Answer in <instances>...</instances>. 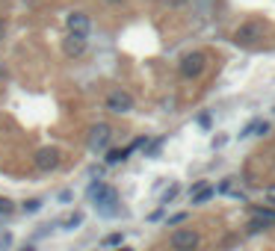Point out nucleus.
Wrapping results in <instances>:
<instances>
[{
	"mask_svg": "<svg viewBox=\"0 0 275 251\" xmlns=\"http://www.w3.org/2000/svg\"><path fill=\"white\" fill-rule=\"evenodd\" d=\"M266 130H269V124H266V121H252V124H246L243 136H263Z\"/></svg>",
	"mask_w": 275,
	"mask_h": 251,
	"instance_id": "f8f14e48",
	"label": "nucleus"
},
{
	"mask_svg": "<svg viewBox=\"0 0 275 251\" xmlns=\"http://www.w3.org/2000/svg\"><path fill=\"white\" fill-rule=\"evenodd\" d=\"M213 192H216L213 186H198V189L192 192V204H207V201L213 198Z\"/></svg>",
	"mask_w": 275,
	"mask_h": 251,
	"instance_id": "9b49d317",
	"label": "nucleus"
},
{
	"mask_svg": "<svg viewBox=\"0 0 275 251\" xmlns=\"http://www.w3.org/2000/svg\"><path fill=\"white\" fill-rule=\"evenodd\" d=\"M266 201H269V204H275V184L266 186Z\"/></svg>",
	"mask_w": 275,
	"mask_h": 251,
	"instance_id": "aec40b11",
	"label": "nucleus"
},
{
	"mask_svg": "<svg viewBox=\"0 0 275 251\" xmlns=\"http://www.w3.org/2000/svg\"><path fill=\"white\" fill-rule=\"evenodd\" d=\"M272 166H275V160H272Z\"/></svg>",
	"mask_w": 275,
	"mask_h": 251,
	"instance_id": "cd10ccee",
	"label": "nucleus"
},
{
	"mask_svg": "<svg viewBox=\"0 0 275 251\" xmlns=\"http://www.w3.org/2000/svg\"><path fill=\"white\" fill-rule=\"evenodd\" d=\"M104 3H124V0H104Z\"/></svg>",
	"mask_w": 275,
	"mask_h": 251,
	"instance_id": "393cba45",
	"label": "nucleus"
},
{
	"mask_svg": "<svg viewBox=\"0 0 275 251\" xmlns=\"http://www.w3.org/2000/svg\"><path fill=\"white\" fill-rule=\"evenodd\" d=\"M83 225V213H74V216L65 219V231H74V228H80Z\"/></svg>",
	"mask_w": 275,
	"mask_h": 251,
	"instance_id": "4468645a",
	"label": "nucleus"
},
{
	"mask_svg": "<svg viewBox=\"0 0 275 251\" xmlns=\"http://www.w3.org/2000/svg\"><path fill=\"white\" fill-rule=\"evenodd\" d=\"M127 154H130V148L127 151H110V154H107V163H110V166H113V163H121Z\"/></svg>",
	"mask_w": 275,
	"mask_h": 251,
	"instance_id": "2eb2a0df",
	"label": "nucleus"
},
{
	"mask_svg": "<svg viewBox=\"0 0 275 251\" xmlns=\"http://www.w3.org/2000/svg\"><path fill=\"white\" fill-rule=\"evenodd\" d=\"M3 77H6V65H3V62H0V80H3Z\"/></svg>",
	"mask_w": 275,
	"mask_h": 251,
	"instance_id": "b1692460",
	"label": "nucleus"
},
{
	"mask_svg": "<svg viewBox=\"0 0 275 251\" xmlns=\"http://www.w3.org/2000/svg\"><path fill=\"white\" fill-rule=\"evenodd\" d=\"M0 213H12V204L6 198H0Z\"/></svg>",
	"mask_w": 275,
	"mask_h": 251,
	"instance_id": "6ab92c4d",
	"label": "nucleus"
},
{
	"mask_svg": "<svg viewBox=\"0 0 275 251\" xmlns=\"http://www.w3.org/2000/svg\"><path fill=\"white\" fill-rule=\"evenodd\" d=\"M219 192H222V195H231V198H243V189L237 186V181H234V177L222 181V184H219Z\"/></svg>",
	"mask_w": 275,
	"mask_h": 251,
	"instance_id": "9d476101",
	"label": "nucleus"
},
{
	"mask_svg": "<svg viewBox=\"0 0 275 251\" xmlns=\"http://www.w3.org/2000/svg\"><path fill=\"white\" fill-rule=\"evenodd\" d=\"M119 251H133V248H127V245H121V248Z\"/></svg>",
	"mask_w": 275,
	"mask_h": 251,
	"instance_id": "a878e982",
	"label": "nucleus"
},
{
	"mask_svg": "<svg viewBox=\"0 0 275 251\" xmlns=\"http://www.w3.org/2000/svg\"><path fill=\"white\" fill-rule=\"evenodd\" d=\"M104 245H121V234H110L104 239Z\"/></svg>",
	"mask_w": 275,
	"mask_h": 251,
	"instance_id": "dca6fc26",
	"label": "nucleus"
},
{
	"mask_svg": "<svg viewBox=\"0 0 275 251\" xmlns=\"http://www.w3.org/2000/svg\"><path fill=\"white\" fill-rule=\"evenodd\" d=\"M3 33H6V24H3V18H0V39H3Z\"/></svg>",
	"mask_w": 275,
	"mask_h": 251,
	"instance_id": "5701e85b",
	"label": "nucleus"
},
{
	"mask_svg": "<svg viewBox=\"0 0 275 251\" xmlns=\"http://www.w3.org/2000/svg\"><path fill=\"white\" fill-rule=\"evenodd\" d=\"M89 198L95 204V210L101 216H116L119 213V192L107 184H92L89 186Z\"/></svg>",
	"mask_w": 275,
	"mask_h": 251,
	"instance_id": "f257e3e1",
	"label": "nucleus"
},
{
	"mask_svg": "<svg viewBox=\"0 0 275 251\" xmlns=\"http://www.w3.org/2000/svg\"><path fill=\"white\" fill-rule=\"evenodd\" d=\"M83 50H86V35L68 33V39H65V53H68V56H80Z\"/></svg>",
	"mask_w": 275,
	"mask_h": 251,
	"instance_id": "1a4fd4ad",
	"label": "nucleus"
},
{
	"mask_svg": "<svg viewBox=\"0 0 275 251\" xmlns=\"http://www.w3.org/2000/svg\"><path fill=\"white\" fill-rule=\"evenodd\" d=\"M204 65H207V56L201 50H192L181 59V77H198L204 71Z\"/></svg>",
	"mask_w": 275,
	"mask_h": 251,
	"instance_id": "f03ea898",
	"label": "nucleus"
},
{
	"mask_svg": "<svg viewBox=\"0 0 275 251\" xmlns=\"http://www.w3.org/2000/svg\"><path fill=\"white\" fill-rule=\"evenodd\" d=\"M184 219H187V216H184V213H178V216H172V219H169V225H181Z\"/></svg>",
	"mask_w": 275,
	"mask_h": 251,
	"instance_id": "412c9836",
	"label": "nucleus"
},
{
	"mask_svg": "<svg viewBox=\"0 0 275 251\" xmlns=\"http://www.w3.org/2000/svg\"><path fill=\"white\" fill-rule=\"evenodd\" d=\"M107 110H110V113H130V110H133V98H130L127 92L116 89V92L107 95Z\"/></svg>",
	"mask_w": 275,
	"mask_h": 251,
	"instance_id": "20e7f679",
	"label": "nucleus"
},
{
	"mask_svg": "<svg viewBox=\"0 0 275 251\" xmlns=\"http://www.w3.org/2000/svg\"><path fill=\"white\" fill-rule=\"evenodd\" d=\"M258 35H260V27L258 24H249V27L240 30V42H258Z\"/></svg>",
	"mask_w": 275,
	"mask_h": 251,
	"instance_id": "ddd939ff",
	"label": "nucleus"
},
{
	"mask_svg": "<svg viewBox=\"0 0 275 251\" xmlns=\"http://www.w3.org/2000/svg\"><path fill=\"white\" fill-rule=\"evenodd\" d=\"M27 251H33V248H27Z\"/></svg>",
	"mask_w": 275,
	"mask_h": 251,
	"instance_id": "bb28decb",
	"label": "nucleus"
},
{
	"mask_svg": "<svg viewBox=\"0 0 275 251\" xmlns=\"http://www.w3.org/2000/svg\"><path fill=\"white\" fill-rule=\"evenodd\" d=\"M65 24H68V33H89V27H92V21H89V15H83V12H71V15H65Z\"/></svg>",
	"mask_w": 275,
	"mask_h": 251,
	"instance_id": "0eeeda50",
	"label": "nucleus"
},
{
	"mask_svg": "<svg viewBox=\"0 0 275 251\" xmlns=\"http://www.w3.org/2000/svg\"><path fill=\"white\" fill-rule=\"evenodd\" d=\"M9 245H12V236L3 234V236H0V248H9Z\"/></svg>",
	"mask_w": 275,
	"mask_h": 251,
	"instance_id": "a211bd4d",
	"label": "nucleus"
},
{
	"mask_svg": "<svg viewBox=\"0 0 275 251\" xmlns=\"http://www.w3.org/2000/svg\"><path fill=\"white\" fill-rule=\"evenodd\" d=\"M169 242H172L175 251H195L198 248V234L195 231H189V228H181V231H175L172 236H169Z\"/></svg>",
	"mask_w": 275,
	"mask_h": 251,
	"instance_id": "7ed1b4c3",
	"label": "nucleus"
},
{
	"mask_svg": "<svg viewBox=\"0 0 275 251\" xmlns=\"http://www.w3.org/2000/svg\"><path fill=\"white\" fill-rule=\"evenodd\" d=\"M110 136H113V130H110L107 124H98V127H92V133H89V148H92V151H101V148H107Z\"/></svg>",
	"mask_w": 275,
	"mask_h": 251,
	"instance_id": "423d86ee",
	"label": "nucleus"
},
{
	"mask_svg": "<svg viewBox=\"0 0 275 251\" xmlns=\"http://www.w3.org/2000/svg\"><path fill=\"white\" fill-rule=\"evenodd\" d=\"M198 124H201V127H210V116H198Z\"/></svg>",
	"mask_w": 275,
	"mask_h": 251,
	"instance_id": "4be33fe9",
	"label": "nucleus"
},
{
	"mask_svg": "<svg viewBox=\"0 0 275 251\" xmlns=\"http://www.w3.org/2000/svg\"><path fill=\"white\" fill-rule=\"evenodd\" d=\"M33 163H36L39 171H51V168L59 166V151H56V148H42L39 154H36Z\"/></svg>",
	"mask_w": 275,
	"mask_h": 251,
	"instance_id": "39448f33",
	"label": "nucleus"
},
{
	"mask_svg": "<svg viewBox=\"0 0 275 251\" xmlns=\"http://www.w3.org/2000/svg\"><path fill=\"white\" fill-rule=\"evenodd\" d=\"M249 216H252V222L260 225L263 231L275 225V210H266V207H252V210H249Z\"/></svg>",
	"mask_w": 275,
	"mask_h": 251,
	"instance_id": "6e6552de",
	"label": "nucleus"
},
{
	"mask_svg": "<svg viewBox=\"0 0 275 251\" xmlns=\"http://www.w3.org/2000/svg\"><path fill=\"white\" fill-rule=\"evenodd\" d=\"M39 207H42V201H27V204H24V210H27V213H36Z\"/></svg>",
	"mask_w": 275,
	"mask_h": 251,
	"instance_id": "f3484780",
	"label": "nucleus"
}]
</instances>
